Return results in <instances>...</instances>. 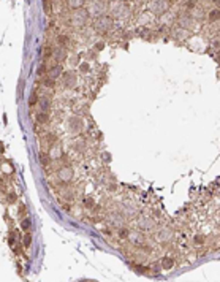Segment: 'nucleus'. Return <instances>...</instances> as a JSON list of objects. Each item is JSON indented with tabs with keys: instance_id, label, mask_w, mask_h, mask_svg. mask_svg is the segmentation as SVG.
I'll return each instance as SVG.
<instances>
[{
	"instance_id": "1",
	"label": "nucleus",
	"mask_w": 220,
	"mask_h": 282,
	"mask_svg": "<svg viewBox=\"0 0 220 282\" xmlns=\"http://www.w3.org/2000/svg\"><path fill=\"white\" fill-rule=\"evenodd\" d=\"M87 19H89V11L84 8H79V10H74V13H71L70 21H71V24L74 27H82L87 22Z\"/></svg>"
},
{
	"instance_id": "2",
	"label": "nucleus",
	"mask_w": 220,
	"mask_h": 282,
	"mask_svg": "<svg viewBox=\"0 0 220 282\" xmlns=\"http://www.w3.org/2000/svg\"><path fill=\"white\" fill-rule=\"evenodd\" d=\"M112 27V19L109 16H98V19L95 21V29L100 33H106L108 30H111Z\"/></svg>"
},
{
	"instance_id": "3",
	"label": "nucleus",
	"mask_w": 220,
	"mask_h": 282,
	"mask_svg": "<svg viewBox=\"0 0 220 282\" xmlns=\"http://www.w3.org/2000/svg\"><path fill=\"white\" fill-rule=\"evenodd\" d=\"M168 6H170L168 0H151V2H149L151 11L152 13H157V14H163L165 11L168 10Z\"/></svg>"
},
{
	"instance_id": "4",
	"label": "nucleus",
	"mask_w": 220,
	"mask_h": 282,
	"mask_svg": "<svg viewBox=\"0 0 220 282\" xmlns=\"http://www.w3.org/2000/svg\"><path fill=\"white\" fill-rule=\"evenodd\" d=\"M73 168L68 167V165H64L57 170V178L60 182H70L73 179Z\"/></svg>"
},
{
	"instance_id": "5",
	"label": "nucleus",
	"mask_w": 220,
	"mask_h": 282,
	"mask_svg": "<svg viewBox=\"0 0 220 282\" xmlns=\"http://www.w3.org/2000/svg\"><path fill=\"white\" fill-rule=\"evenodd\" d=\"M138 227H139V230H146V232H149V230L155 228V222H154V219H151L147 216H143V217H139V220H138Z\"/></svg>"
},
{
	"instance_id": "6",
	"label": "nucleus",
	"mask_w": 220,
	"mask_h": 282,
	"mask_svg": "<svg viewBox=\"0 0 220 282\" xmlns=\"http://www.w3.org/2000/svg\"><path fill=\"white\" fill-rule=\"evenodd\" d=\"M127 239L130 242H133V244H143V242L146 241V238H144L143 233H141V230H130Z\"/></svg>"
},
{
	"instance_id": "7",
	"label": "nucleus",
	"mask_w": 220,
	"mask_h": 282,
	"mask_svg": "<svg viewBox=\"0 0 220 282\" xmlns=\"http://www.w3.org/2000/svg\"><path fill=\"white\" fill-rule=\"evenodd\" d=\"M68 125H70V132L71 133H79L82 130V122H81V119H78V116L70 117Z\"/></svg>"
},
{
	"instance_id": "8",
	"label": "nucleus",
	"mask_w": 220,
	"mask_h": 282,
	"mask_svg": "<svg viewBox=\"0 0 220 282\" xmlns=\"http://www.w3.org/2000/svg\"><path fill=\"white\" fill-rule=\"evenodd\" d=\"M173 238V230L170 227H163V228L158 230V233H157V239L158 241H170Z\"/></svg>"
},
{
	"instance_id": "9",
	"label": "nucleus",
	"mask_w": 220,
	"mask_h": 282,
	"mask_svg": "<svg viewBox=\"0 0 220 282\" xmlns=\"http://www.w3.org/2000/svg\"><path fill=\"white\" fill-rule=\"evenodd\" d=\"M108 222L111 225H114V227H122L124 225V217L120 216V214H111V216H108Z\"/></svg>"
},
{
	"instance_id": "10",
	"label": "nucleus",
	"mask_w": 220,
	"mask_h": 282,
	"mask_svg": "<svg viewBox=\"0 0 220 282\" xmlns=\"http://www.w3.org/2000/svg\"><path fill=\"white\" fill-rule=\"evenodd\" d=\"M49 157L52 159V160H56V159H62V157H64L62 147L59 146V144H54V146L51 147V151H49Z\"/></svg>"
},
{
	"instance_id": "11",
	"label": "nucleus",
	"mask_w": 220,
	"mask_h": 282,
	"mask_svg": "<svg viewBox=\"0 0 220 282\" xmlns=\"http://www.w3.org/2000/svg\"><path fill=\"white\" fill-rule=\"evenodd\" d=\"M62 67L60 65H54V67H51L49 68V73H48V76L49 78H52V79H57L59 76H62Z\"/></svg>"
},
{
	"instance_id": "12",
	"label": "nucleus",
	"mask_w": 220,
	"mask_h": 282,
	"mask_svg": "<svg viewBox=\"0 0 220 282\" xmlns=\"http://www.w3.org/2000/svg\"><path fill=\"white\" fill-rule=\"evenodd\" d=\"M74 84H76V76L73 73H66L64 76V86L65 87H74Z\"/></svg>"
},
{
	"instance_id": "13",
	"label": "nucleus",
	"mask_w": 220,
	"mask_h": 282,
	"mask_svg": "<svg viewBox=\"0 0 220 282\" xmlns=\"http://www.w3.org/2000/svg\"><path fill=\"white\" fill-rule=\"evenodd\" d=\"M38 108H40V111H46V113H48L49 108H51V100L48 98V97L40 98V100H38Z\"/></svg>"
},
{
	"instance_id": "14",
	"label": "nucleus",
	"mask_w": 220,
	"mask_h": 282,
	"mask_svg": "<svg viewBox=\"0 0 220 282\" xmlns=\"http://www.w3.org/2000/svg\"><path fill=\"white\" fill-rule=\"evenodd\" d=\"M173 266H174V260H173L171 257H163L162 258V269H171Z\"/></svg>"
},
{
	"instance_id": "15",
	"label": "nucleus",
	"mask_w": 220,
	"mask_h": 282,
	"mask_svg": "<svg viewBox=\"0 0 220 282\" xmlns=\"http://www.w3.org/2000/svg\"><path fill=\"white\" fill-rule=\"evenodd\" d=\"M54 57H56V60L57 62H62V60H65V57H66V52H65V49L64 48H59L54 51Z\"/></svg>"
},
{
	"instance_id": "16",
	"label": "nucleus",
	"mask_w": 220,
	"mask_h": 282,
	"mask_svg": "<svg viewBox=\"0 0 220 282\" xmlns=\"http://www.w3.org/2000/svg\"><path fill=\"white\" fill-rule=\"evenodd\" d=\"M68 5H70V8H73V10H79V8H82V5H84V0H68Z\"/></svg>"
},
{
	"instance_id": "17",
	"label": "nucleus",
	"mask_w": 220,
	"mask_h": 282,
	"mask_svg": "<svg viewBox=\"0 0 220 282\" xmlns=\"http://www.w3.org/2000/svg\"><path fill=\"white\" fill-rule=\"evenodd\" d=\"M48 119H49V116H48V113H46V111H38V114H37V120H38V122L45 124V122H48Z\"/></svg>"
},
{
	"instance_id": "18",
	"label": "nucleus",
	"mask_w": 220,
	"mask_h": 282,
	"mask_svg": "<svg viewBox=\"0 0 220 282\" xmlns=\"http://www.w3.org/2000/svg\"><path fill=\"white\" fill-rule=\"evenodd\" d=\"M93 206H95L93 198H92V197H86V198H84V208H86V209H92Z\"/></svg>"
},
{
	"instance_id": "19",
	"label": "nucleus",
	"mask_w": 220,
	"mask_h": 282,
	"mask_svg": "<svg viewBox=\"0 0 220 282\" xmlns=\"http://www.w3.org/2000/svg\"><path fill=\"white\" fill-rule=\"evenodd\" d=\"M192 22H193V21H192V18H180L179 19V24L182 27H185V29H188V27L192 26Z\"/></svg>"
},
{
	"instance_id": "20",
	"label": "nucleus",
	"mask_w": 220,
	"mask_h": 282,
	"mask_svg": "<svg viewBox=\"0 0 220 282\" xmlns=\"http://www.w3.org/2000/svg\"><path fill=\"white\" fill-rule=\"evenodd\" d=\"M46 141H48L49 147H52L54 144H57V136H56V135H52V133H49V135L46 136Z\"/></svg>"
},
{
	"instance_id": "21",
	"label": "nucleus",
	"mask_w": 220,
	"mask_h": 282,
	"mask_svg": "<svg viewBox=\"0 0 220 282\" xmlns=\"http://www.w3.org/2000/svg\"><path fill=\"white\" fill-rule=\"evenodd\" d=\"M219 18H220V11H219V10H212L211 14H209V21L214 22V21H217Z\"/></svg>"
},
{
	"instance_id": "22",
	"label": "nucleus",
	"mask_w": 220,
	"mask_h": 282,
	"mask_svg": "<svg viewBox=\"0 0 220 282\" xmlns=\"http://www.w3.org/2000/svg\"><path fill=\"white\" fill-rule=\"evenodd\" d=\"M30 225H32V222H30V219H29V217H27V219H22V224H21V227H22V230H24V232H29Z\"/></svg>"
},
{
	"instance_id": "23",
	"label": "nucleus",
	"mask_w": 220,
	"mask_h": 282,
	"mask_svg": "<svg viewBox=\"0 0 220 282\" xmlns=\"http://www.w3.org/2000/svg\"><path fill=\"white\" fill-rule=\"evenodd\" d=\"M49 160H52V159L49 157V155H45V154L40 155V162H41L43 167H48V165H49Z\"/></svg>"
},
{
	"instance_id": "24",
	"label": "nucleus",
	"mask_w": 220,
	"mask_h": 282,
	"mask_svg": "<svg viewBox=\"0 0 220 282\" xmlns=\"http://www.w3.org/2000/svg\"><path fill=\"white\" fill-rule=\"evenodd\" d=\"M22 242H24L25 247H29V246L32 244V235H30V233H25V236H24V239H22Z\"/></svg>"
},
{
	"instance_id": "25",
	"label": "nucleus",
	"mask_w": 220,
	"mask_h": 282,
	"mask_svg": "<svg viewBox=\"0 0 220 282\" xmlns=\"http://www.w3.org/2000/svg\"><path fill=\"white\" fill-rule=\"evenodd\" d=\"M74 147H76V149L78 151H82V149H84V147H86V143H84V141H82V140H79V141H74Z\"/></svg>"
},
{
	"instance_id": "26",
	"label": "nucleus",
	"mask_w": 220,
	"mask_h": 282,
	"mask_svg": "<svg viewBox=\"0 0 220 282\" xmlns=\"http://www.w3.org/2000/svg\"><path fill=\"white\" fill-rule=\"evenodd\" d=\"M195 242H196V244H204V242H206V236H203V235H196V236H195Z\"/></svg>"
},
{
	"instance_id": "27",
	"label": "nucleus",
	"mask_w": 220,
	"mask_h": 282,
	"mask_svg": "<svg viewBox=\"0 0 220 282\" xmlns=\"http://www.w3.org/2000/svg\"><path fill=\"white\" fill-rule=\"evenodd\" d=\"M43 8H45V13H46V14L51 13V3H49V0H43Z\"/></svg>"
},
{
	"instance_id": "28",
	"label": "nucleus",
	"mask_w": 220,
	"mask_h": 282,
	"mask_svg": "<svg viewBox=\"0 0 220 282\" xmlns=\"http://www.w3.org/2000/svg\"><path fill=\"white\" fill-rule=\"evenodd\" d=\"M16 193H14V192H10V193L8 195H6V201H8V203H14V201H16Z\"/></svg>"
},
{
	"instance_id": "29",
	"label": "nucleus",
	"mask_w": 220,
	"mask_h": 282,
	"mask_svg": "<svg viewBox=\"0 0 220 282\" xmlns=\"http://www.w3.org/2000/svg\"><path fill=\"white\" fill-rule=\"evenodd\" d=\"M30 105H37L38 103V97H37V92H32V95H30V100H29Z\"/></svg>"
},
{
	"instance_id": "30",
	"label": "nucleus",
	"mask_w": 220,
	"mask_h": 282,
	"mask_svg": "<svg viewBox=\"0 0 220 282\" xmlns=\"http://www.w3.org/2000/svg\"><path fill=\"white\" fill-rule=\"evenodd\" d=\"M45 86H46L48 89H52V87H54V79L48 76V79H45Z\"/></svg>"
},
{
	"instance_id": "31",
	"label": "nucleus",
	"mask_w": 220,
	"mask_h": 282,
	"mask_svg": "<svg viewBox=\"0 0 220 282\" xmlns=\"http://www.w3.org/2000/svg\"><path fill=\"white\" fill-rule=\"evenodd\" d=\"M59 43H60L62 46H65L66 43H68V37H66V35H60V37H59Z\"/></svg>"
},
{
	"instance_id": "32",
	"label": "nucleus",
	"mask_w": 220,
	"mask_h": 282,
	"mask_svg": "<svg viewBox=\"0 0 220 282\" xmlns=\"http://www.w3.org/2000/svg\"><path fill=\"white\" fill-rule=\"evenodd\" d=\"M184 35H188V32H184L182 29H179V30H176V33H174V37H178V40H179V37H184Z\"/></svg>"
},
{
	"instance_id": "33",
	"label": "nucleus",
	"mask_w": 220,
	"mask_h": 282,
	"mask_svg": "<svg viewBox=\"0 0 220 282\" xmlns=\"http://www.w3.org/2000/svg\"><path fill=\"white\" fill-rule=\"evenodd\" d=\"M25 211H27V209H25V206H24V205H21V206H19V216H21V217H24V216H25Z\"/></svg>"
},
{
	"instance_id": "34",
	"label": "nucleus",
	"mask_w": 220,
	"mask_h": 282,
	"mask_svg": "<svg viewBox=\"0 0 220 282\" xmlns=\"http://www.w3.org/2000/svg\"><path fill=\"white\" fill-rule=\"evenodd\" d=\"M81 72H82V73H86V72H89V67H87V65H86V64H84V65H81Z\"/></svg>"
}]
</instances>
